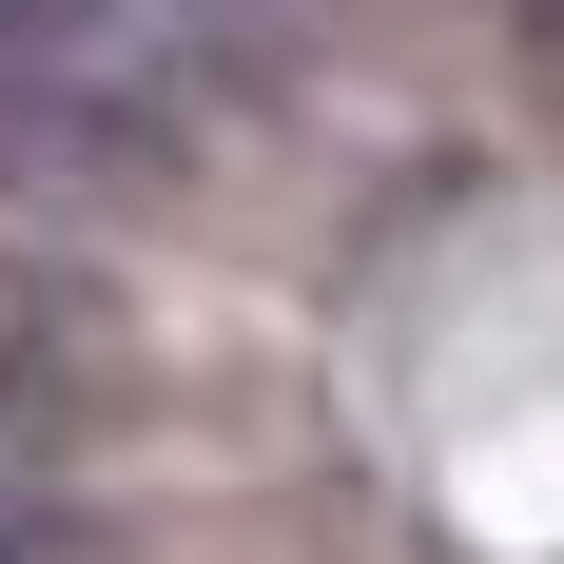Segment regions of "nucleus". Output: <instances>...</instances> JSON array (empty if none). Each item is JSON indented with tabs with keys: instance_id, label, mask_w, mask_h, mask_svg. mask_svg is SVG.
Here are the masks:
<instances>
[{
	"instance_id": "nucleus-1",
	"label": "nucleus",
	"mask_w": 564,
	"mask_h": 564,
	"mask_svg": "<svg viewBox=\"0 0 564 564\" xmlns=\"http://www.w3.org/2000/svg\"><path fill=\"white\" fill-rule=\"evenodd\" d=\"M78 390H98V312H78V273H20V253H0V448L78 429Z\"/></svg>"
},
{
	"instance_id": "nucleus-2",
	"label": "nucleus",
	"mask_w": 564,
	"mask_h": 564,
	"mask_svg": "<svg viewBox=\"0 0 564 564\" xmlns=\"http://www.w3.org/2000/svg\"><path fill=\"white\" fill-rule=\"evenodd\" d=\"M137 0H0V78H58V58H117Z\"/></svg>"
},
{
	"instance_id": "nucleus-3",
	"label": "nucleus",
	"mask_w": 564,
	"mask_h": 564,
	"mask_svg": "<svg viewBox=\"0 0 564 564\" xmlns=\"http://www.w3.org/2000/svg\"><path fill=\"white\" fill-rule=\"evenodd\" d=\"M0 564H40V507H20V487H0Z\"/></svg>"
}]
</instances>
